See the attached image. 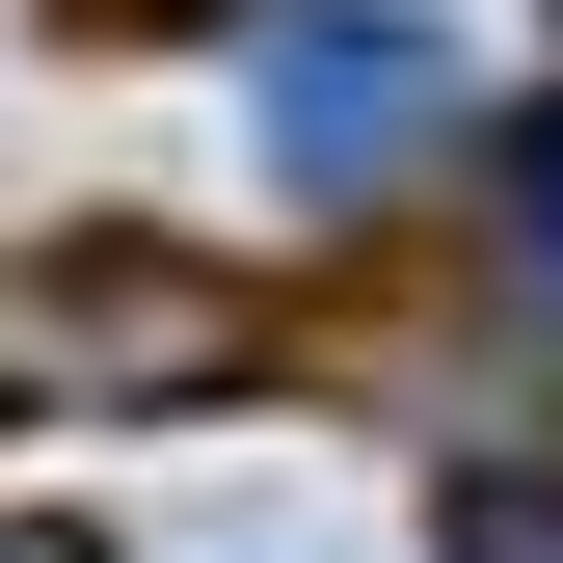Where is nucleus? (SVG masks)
Segmentation results:
<instances>
[{
  "label": "nucleus",
  "mask_w": 563,
  "mask_h": 563,
  "mask_svg": "<svg viewBox=\"0 0 563 563\" xmlns=\"http://www.w3.org/2000/svg\"><path fill=\"white\" fill-rule=\"evenodd\" d=\"M430 108H456V54L402 27V0H268V27H242V134H268V188H376Z\"/></svg>",
  "instance_id": "f257e3e1"
},
{
  "label": "nucleus",
  "mask_w": 563,
  "mask_h": 563,
  "mask_svg": "<svg viewBox=\"0 0 563 563\" xmlns=\"http://www.w3.org/2000/svg\"><path fill=\"white\" fill-rule=\"evenodd\" d=\"M510 268L563 296V108H510Z\"/></svg>",
  "instance_id": "f03ea898"
},
{
  "label": "nucleus",
  "mask_w": 563,
  "mask_h": 563,
  "mask_svg": "<svg viewBox=\"0 0 563 563\" xmlns=\"http://www.w3.org/2000/svg\"><path fill=\"white\" fill-rule=\"evenodd\" d=\"M0 563H81V537H0Z\"/></svg>",
  "instance_id": "7ed1b4c3"
}]
</instances>
